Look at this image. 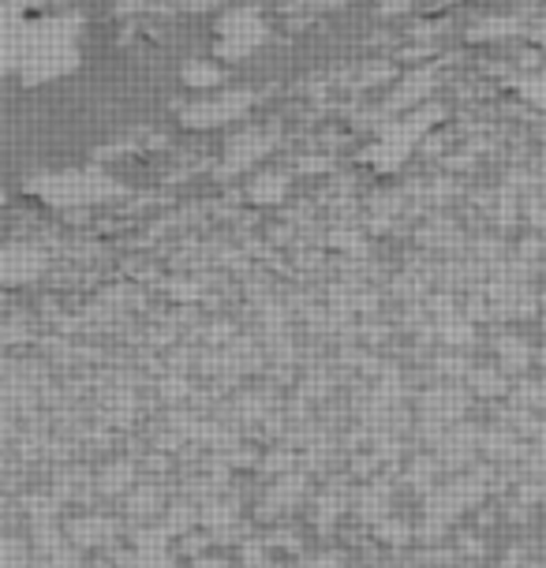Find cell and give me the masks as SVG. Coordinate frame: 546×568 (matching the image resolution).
I'll list each match as a JSON object with an SVG mask.
<instances>
[{
  "label": "cell",
  "mask_w": 546,
  "mask_h": 568,
  "mask_svg": "<svg viewBox=\"0 0 546 568\" xmlns=\"http://www.w3.org/2000/svg\"><path fill=\"white\" fill-rule=\"evenodd\" d=\"M79 30L75 19H19V4L4 8V71L38 87L75 68Z\"/></svg>",
  "instance_id": "obj_1"
},
{
  "label": "cell",
  "mask_w": 546,
  "mask_h": 568,
  "mask_svg": "<svg viewBox=\"0 0 546 568\" xmlns=\"http://www.w3.org/2000/svg\"><path fill=\"white\" fill-rule=\"evenodd\" d=\"M120 191L113 176L98 169H83V172H53V176H34L27 180V195L42 199L46 206L53 210H75V206H90V202H105Z\"/></svg>",
  "instance_id": "obj_2"
},
{
  "label": "cell",
  "mask_w": 546,
  "mask_h": 568,
  "mask_svg": "<svg viewBox=\"0 0 546 568\" xmlns=\"http://www.w3.org/2000/svg\"><path fill=\"white\" fill-rule=\"evenodd\" d=\"M266 42V27L255 8H232V12L218 23V42L214 57L218 60H240Z\"/></svg>",
  "instance_id": "obj_3"
},
{
  "label": "cell",
  "mask_w": 546,
  "mask_h": 568,
  "mask_svg": "<svg viewBox=\"0 0 546 568\" xmlns=\"http://www.w3.org/2000/svg\"><path fill=\"white\" fill-rule=\"evenodd\" d=\"M251 105H255L251 90H214V94H202L199 101H191L184 109V124L195 131L221 128V124H229V120H240Z\"/></svg>",
  "instance_id": "obj_4"
},
{
  "label": "cell",
  "mask_w": 546,
  "mask_h": 568,
  "mask_svg": "<svg viewBox=\"0 0 546 568\" xmlns=\"http://www.w3.org/2000/svg\"><path fill=\"white\" fill-rule=\"evenodd\" d=\"M431 116H438V113H423V116H412L408 124H390L386 131V139L374 146V165L378 169H397L404 158H408V150H412V142H416V135H423V131L431 128Z\"/></svg>",
  "instance_id": "obj_5"
},
{
  "label": "cell",
  "mask_w": 546,
  "mask_h": 568,
  "mask_svg": "<svg viewBox=\"0 0 546 568\" xmlns=\"http://www.w3.org/2000/svg\"><path fill=\"white\" fill-rule=\"evenodd\" d=\"M46 270V255L30 243H12L0 255V281L4 284H27Z\"/></svg>",
  "instance_id": "obj_6"
},
{
  "label": "cell",
  "mask_w": 546,
  "mask_h": 568,
  "mask_svg": "<svg viewBox=\"0 0 546 568\" xmlns=\"http://www.w3.org/2000/svg\"><path fill=\"white\" fill-rule=\"evenodd\" d=\"M273 146V135L270 131H244L240 139L229 142L225 150V176H232V172H244L247 165H255L259 158H266V150Z\"/></svg>",
  "instance_id": "obj_7"
},
{
  "label": "cell",
  "mask_w": 546,
  "mask_h": 568,
  "mask_svg": "<svg viewBox=\"0 0 546 568\" xmlns=\"http://www.w3.org/2000/svg\"><path fill=\"white\" fill-rule=\"evenodd\" d=\"M180 79L191 87V90H210L214 94V87H221V68H214L210 60H195V64H188L184 71H180Z\"/></svg>",
  "instance_id": "obj_8"
},
{
  "label": "cell",
  "mask_w": 546,
  "mask_h": 568,
  "mask_svg": "<svg viewBox=\"0 0 546 568\" xmlns=\"http://www.w3.org/2000/svg\"><path fill=\"white\" fill-rule=\"evenodd\" d=\"M285 191H289V180L281 176V172H270V176H262L259 184L251 187V199H255V202H277Z\"/></svg>",
  "instance_id": "obj_9"
},
{
  "label": "cell",
  "mask_w": 546,
  "mask_h": 568,
  "mask_svg": "<svg viewBox=\"0 0 546 568\" xmlns=\"http://www.w3.org/2000/svg\"><path fill=\"white\" fill-rule=\"evenodd\" d=\"M180 8H191V12H206V8H218L225 4V0H176Z\"/></svg>",
  "instance_id": "obj_10"
},
{
  "label": "cell",
  "mask_w": 546,
  "mask_h": 568,
  "mask_svg": "<svg viewBox=\"0 0 546 568\" xmlns=\"http://www.w3.org/2000/svg\"><path fill=\"white\" fill-rule=\"evenodd\" d=\"M408 0H382V12H404Z\"/></svg>",
  "instance_id": "obj_11"
}]
</instances>
